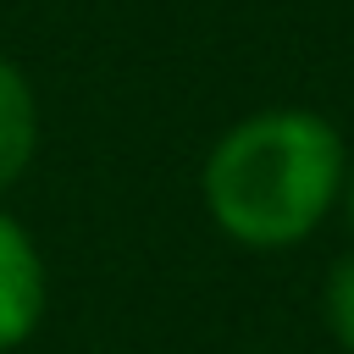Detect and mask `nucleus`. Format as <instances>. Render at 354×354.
Listing matches in <instances>:
<instances>
[{"mask_svg":"<svg viewBox=\"0 0 354 354\" xmlns=\"http://www.w3.org/2000/svg\"><path fill=\"white\" fill-rule=\"evenodd\" d=\"M44 299H50V282H44L39 243L28 238V227L17 216L0 210V354L22 348L39 332Z\"/></svg>","mask_w":354,"mask_h":354,"instance_id":"nucleus-2","label":"nucleus"},{"mask_svg":"<svg viewBox=\"0 0 354 354\" xmlns=\"http://www.w3.org/2000/svg\"><path fill=\"white\" fill-rule=\"evenodd\" d=\"M321 315H326V332L337 337V348H343V354H354V254H343V260L326 271Z\"/></svg>","mask_w":354,"mask_h":354,"instance_id":"nucleus-4","label":"nucleus"},{"mask_svg":"<svg viewBox=\"0 0 354 354\" xmlns=\"http://www.w3.org/2000/svg\"><path fill=\"white\" fill-rule=\"evenodd\" d=\"M343 194H348V221H354V171H348V183H343Z\"/></svg>","mask_w":354,"mask_h":354,"instance_id":"nucleus-5","label":"nucleus"},{"mask_svg":"<svg viewBox=\"0 0 354 354\" xmlns=\"http://www.w3.org/2000/svg\"><path fill=\"white\" fill-rule=\"evenodd\" d=\"M348 155L343 133L304 105H271L232 122L199 171L210 221L243 249L304 243L343 199Z\"/></svg>","mask_w":354,"mask_h":354,"instance_id":"nucleus-1","label":"nucleus"},{"mask_svg":"<svg viewBox=\"0 0 354 354\" xmlns=\"http://www.w3.org/2000/svg\"><path fill=\"white\" fill-rule=\"evenodd\" d=\"M39 149V100H33V83L28 72L0 55V194L28 171Z\"/></svg>","mask_w":354,"mask_h":354,"instance_id":"nucleus-3","label":"nucleus"}]
</instances>
